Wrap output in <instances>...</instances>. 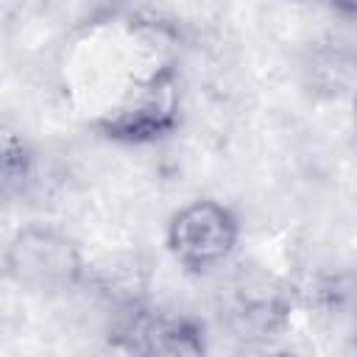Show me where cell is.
<instances>
[{"label":"cell","mask_w":357,"mask_h":357,"mask_svg":"<svg viewBox=\"0 0 357 357\" xmlns=\"http://www.w3.org/2000/svg\"><path fill=\"white\" fill-rule=\"evenodd\" d=\"M109 340L126 357H206V332L198 318L145 301L114 312Z\"/></svg>","instance_id":"obj_1"},{"label":"cell","mask_w":357,"mask_h":357,"mask_svg":"<svg viewBox=\"0 0 357 357\" xmlns=\"http://www.w3.org/2000/svg\"><path fill=\"white\" fill-rule=\"evenodd\" d=\"M178 123V75L173 64H159L153 73L126 89V95L95 120V128L114 142L142 145L167 137Z\"/></svg>","instance_id":"obj_2"},{"label":"cell","mask_w":357,"mask_h":357,"mask_svg":"<svg viewBox=\"0 0 357 357\" xmlns=\"http://www.w3.org/2000/svg\"><path fill=\"white\" fill-rule=\"evenodd\" d=\"M240 240L237 215L212 198H198L173 212L167 223V248L187 271H209L229 259Z\"/></svg>","instance_id":"obj_3"},{"label":"cell","mask_w":357,"mask_h":357,"mask_svg":"<svg viewBox=\"0 0 357 357\" xmlns=\"http://www.w3.org/2000/svg\"><path fill=\"white\" fill-rule=\"evenodd\" d=\"M6 273L20 287L67 290L81 276L78 248L67 234L50 226H25L6 245Z\"/></svg>","instance_id":"obj_4"},{"label":"cell","mask_w":357,"mask_h":357,"mask_svg":"<svg viewBox=\"0 0 357 357\" xmlns=\"http://www.w3.org/2000/svg\"><path fill=\"white\" fill-rule=\"evenodd\" d=\"M31 153L25 148L22 139H17L14 134H6L3 142V190L11 192L14 187H25L28 176H31Z\"/></svg>","instance_id":"obj_5"},{"label":"cell","mask_w":357,"mask_h":357,"mask_svg":"<svg viewBox=\"0 0 357 357\" xmlns=\"http://www.w3.org/2000/svg\"><path fill=\"white\" fill-rule=\"evenodd\" d=\"M354 128H357V95H354Z\"/></svg>","instance_id":"obj_6"}]
</instances>
